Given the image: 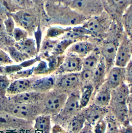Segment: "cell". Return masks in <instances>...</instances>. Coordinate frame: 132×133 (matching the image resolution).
<instances>
[{"instance_id": "obj_31", "label": "cell", "mask_w": 132, "mask_h": 133, "mask_svg": "<svg viewBox=\"0 0 132 133\" xmlns=\"http://www.w3.org/2000/svg\"><path fill=\"white\" fill-rule=\"evenodd\" d=\"M6 10V8L4 3L1 1H0V11H5Z\"/></svg>"}, {"instance_id": "obj_4", "label": "cell", "mask_w": 132, "mask_h": 133, "mask_svg": "<svg viewBox=\"0 0 132 133\" xmlns=\"http://www.w3.org/2000/svg\"><path fill=\"white\" fill-rule=\"evenodd\" d=\"M123 68L114 67L110 71L108 82L110 87L115 88L120 85L124 78L125 73Z\"/></svg>"}, {"instance_id": "obj_11", "label": "cell", "mask_w": 132, "mask_h": 133, "mask_svg": "<svg viewBox=\"0 0 132 133\" xmlns=\"http://www.w3.org/2000/svg\"><path fill=\"white\" fill-rule=\"evenodd\" d=\"M54 80L51 77H47L37 81L34 87L40 90H46L51 88L54 84Z\"/></svg>"}, {"instance_id": "obj_6", "label": "cell", "mask_w": 132, "mask_h": 133, "mask_svg": "<svg viewBox=\"0 0 132 133\" xmlns=\"http://www.w3.org/2000/svg\"><path fill=\"white\" fill-rule=\"evenodd\" d=\"M79 81V77L76 74L70 73L62 76L59 79L58 84L62 88L70 89L76 86Z\"/></svg>"}, {"instance_id": "obj_23", "label": "cell", "mask_w": 132, "mask_h": 133, "mask_svg": "<svg viewBox=\"0 0 132 133\" xmlns=\"http://www.w3.org/2000/svg\"><path fill=\"white\" fill-rule=\"evenodd\" d=\"M11 61L8 55L0 50V64H5L11 63Z\"/></svg>"}, {"instance_id": "obj_26", "label": "cell", "mask_w": 132, "mask_h": 133, "mask_svg": "<svg viewBox=\"0 0 132 133\" xmlns=\"http://www.w3.org/2000/svg\"><path fill=\"white\" fill-rule=\"evenodd\" d=\"M105 125L103 123L100 122L96 127V133H103L105 129Z\"/></svg>"}, {"instance_id": "obj_7", "label": "cell", "mask_w": 132, "mask_h": 133, "mask_svg": "<svg viewBox=\"0 0 132 133\" xmlns=\"http://www.w3.org/2000/svg\"><path fill=\"white\" fill-rule=\"evenodd\" d=\"M34 110L35 108L31 104L17 103L12 109L14 114L22 117H27L32 115Z\"/></svg>"}, {"instance_id": "obj_25", "label": "cell", "mask_w": 132, "mask_h": 133, "mask_svg": "<svg viewBox=\"0 0 132 133\" xmlns=\"http://www.w3.org/2000/svg\"><path fill=\"white\" fill-rule=\"evenodd\" d=\"M132 66L131 62L130 63L127 67L126 70V76L128 81L132 83Z\"/></svg>"}, {"instance_id": "obj_22", "label": "cell", "mask_w": 132, "mask_h": 133, "mask_svg": "<svg viewBox=\"0 0 132 133\" xmlns=\"http://www.w3.org/2000/svg\"><path fill=\"white\" fill-rule=\"evenodd\" d=\"M93 74V71L84 70L81 73V77L84 82H88L92 78Z\"/></svg>"}, {"instance_id": "obj_21", "label": "cell", "mask_w": 132, "mask_h": 133, "mask_svg": "<svg viewBox=\"0 0 132 133\" xmlns=\"http://www.w3.org/2000/svg\"><path fill=\"white\" fill-rule=\"evenodd\" d=\"M87 28L91 31L97 32L101 29V26L98 21L93 19L89 21L87 24Z\"/></svg>"}, {"instance_id": "obj_19", "label": "cell", "mask_w": 132, "mask_h": 133, "mask_svg": "<svg viewBox=\"0 0 132 133\" xmlns=\"http://www.w3.org/2000/svg\"><path fill=\"white\" fill-rule=\"evenodd\" d=\"M10 84L9 80L5 76L0 75V95L4 96Z\"/></svg>"}, {"instance_id": "obj_27", "label": "cell", "mask_w": 132, "mask_h": 133, "mask_svg": "<svg viewBox=\"0 0 132 133\" xmlns=\"http://www.w3.org/2000/svg\"><path fill=\"white\" fill-rule=\"evenodd\" d=\"M52 133H66L65 131L60 127L56 125L52 128Z\"/></svg>"}, {"instance_id": "obj_18", "label": "cell", "mask_w": 132, "mask_h": 133, "mask_svg": "<svg viewBox=\"0 0 132 133\" xmlns=\"http://www.w3.org/2000/svg\"><path fill=\"white\" fill-rule=\"evenodd\" d=\"M92 88L91 87L88 86L82 93L80 101V105L82 106H85L88 103L92 92Z\"/></svg>"}, {"instance_id": "obj_12", "label": "cell", "mask_w": 132, "mask_h": 133, "mask_svg": "<svg viewBox=\"0 0 132 133\" xmlns=\"http://www.w3.org/2000/svg\"><path fill=\"white\" fill-rule=\"evenodd\" d=\"M50 126L49 118L46 116H41L36 119L35 127L36 129L46 133L49 131Z\"/></svg>"}, {"instance_id": "obj_20", "label": "cell", "mask_w": 132, "mask_h": 133, "mask_svg": "<svg viewBox=\"0 0 132 133\" xmlns=\"http://www.w3.org/2000/svg\"><path fill=\"white\" fill-rule=\"evenodd\" d=\"M74 52L80 55H84L87 53L88 51V46L83 42H79L75 44L72 47Z\"/></svg>"}, {"instance_id": "obj_13", "label": "cell", "mask_w": 132, "mask_h": 133, "mask_svg": "<svg viewBox=\"0 0 132 133\" xmlns=\"http://www.w3.org/2000/svg\"><path fill=\"white\" fill-rule=\"evenodd\" d=\"M105 65L104 63L98 64L96 68L93 72L92 78L94 82L98 84L103 81L105 76Z\"/></svg>"}, {"instance_id": "obj_8", "label": "cell", "mask_w": 132, "mask_h": 133, "mask_svg": "<svg viewBox=\"0 0 132 133\" xmlns=\"http://www.w3.org/2000/svg\"><path fill=\"white\" fill-rule=\"evenodd\" d=\"M80 101L78 97L73 95L67 98L64 107V112L68 114H72L78 110Z\"/></svg>"}, {"instance_id": "obj_24", "label": "cell", "mask_w": 132, "mask_h": 133, "mask_svg": "<svg viewBox=\"0 0 132 133\" xmlns=\"http://www.w3.org/2000/svg\"><path fill=\"white\" fill-rule=\"evenodd\" d=\"M100 115V113L98 110H93L89 114L88 119L90 122H94L98 119Z\"/></svg>"}, {"instance_id": "obj_32", "label": "cell", "mask_w": 132, "mask_h": 133, "mask_svg": "<svg viewBox=\"0 0 132 133\" xmlns=\"http://www.w3.org/2000/svg\"><path fill=\"white\" fill-rule=\"evenodd\" d=\"M4 29L3 24L1 21L0 20V34L3 32Z\"/></svg>"}, {"instance_id": "obj_30", "label": "cell", "mask_w": 132, "mask_h": 133, "mask_svg": "<svg viewBox=\"0 0 132 133\" xmlns=\"http://www.w3.org/2000/svg\"><path fill=\"white\" fill-rule=\"evenodd\" d=\"M80 133H92L91 131L88 127H84L80 131Z\"/></svg>"}, {"instance_id": "obj_9", "label": "cell", "mask_w": 132, "mask_h": 133, "mask_svg": "<svg viewBox=\"0 0 132 133\" xmlns=\"http://www.w3.org/2000/svg\"><path fill=\"white\" fill-rule=\"evenodd\" d=\"M36 93L31 92H25L15 95L13 99L17 103L31 104L38 98Z\"/></svg>"}, {"instance_id": "obj_29", "label": "cell", "mask_w": 132, "mask_h": 133, "mask_svg": "<svg viewBox=\"0 0 132 133\" xmlns=\"http://www.w3.org/2000/svg\"><path fill=\"white\" fill-rule=\"evenodd\" d=\"M22 35L21 30L17 29L14 31V35L15 37L17 39H18L21 37Z\"/></svg>"}, {"instance_id": "obj_14", "label": "cell", "mask_w": 132, "mask_h": 133, "mask_svg": "<svg viewBox=\"0 0 132 133\" xmlns=\"http://www.w3.org/2000/svg\"><path fill=\"white\" fill-rule=\"evenodd\" d=\"M111 97L110 93L106 90H102L98 92L95 98V104L99 106L107 104L109 102Z\"/></svg>"}, {"instance_id": "obj_1", "label": "cell", "mask_w": 132, "mask_h": 133, "mask_svg": "<svg viewBox=\"0 0 132 133\" xmlns=\"http://www.w3.org/2000/svg\"><path fill=\"white\" fill-rule=\"evenodd\" d=\"M67 98L63 94H51L44 99V104L49 110L56 112L59 111L64 107Z\"/></svg>"}, {"instance_id": "obj_15", "label": "cell", "mask_w": 132, "mask_h": 133, "mask_svg": "<svg viewBox=\"0 0 132 133\" xmlns=\"http://www.w3.org/2000/svg\"><path fill=\"white\" fill-rule=\"evenodd\" d=\"M102 52L106 61L109 62L113 60L116 54L115 46L111 43L108 44L105 46Z\"/></svg>"}, {"instance_id": "obj_10", "label": "cell", "mask_w": 132, "mask_h": 133, "mask_svg": "<svg viewBox=\"0 0 132 133\" xmlns=\"http://www.w3.org/2000/svg\"><path fill=\"white\" fill-rule=\"evenodd\" d=\"M115 56V65L118 67L123 68L128 63L130 55L127 50L122 48L118 50Z\"/></svg>"}, {"instance_id": "obj_5", "label": "cell", "mask_w": 132, "mask_h": 133, "mask_svg": "<svg viewBox=\"0 0 132 133\" xmlns=\"http://www.w3.org/2000/svg\"><path fill=\"white\" fill-rule=\"evenodd\" d=\"M82 65L80 60L76 58L70 57L66 58L61 64L60 70L66 72H72L79 70Z\"/></svg>"}, {"instance_id": "obj_3", "label": "cell", "mask_w": 132, "mask_h": 133, "mask_svg": "<svg viewBox=\"0 0 132 133\" xmlns=\"http://www.w3.org/2000/svg\"><path fill=\"white\" fill-rule=\"evenodd\" d=\"M30 85V81L28 79H18L10 84L7 91L10 94L16 95L26 91Z\"/></svg>"}, {"instance_id": "obj_28", "label": "cell", "mask_w": 132, "mask_h": 133, "mask_svg": "<svg viewBox=\"0 0 132 133\" xmlns=\"http://www.w3.org/2000/svg\"><path fill=\"white\" fill-rule=\"evenodd\" d=\"M113 1V3L118 7L123 6L127 2L126 0H115Z\"/></svg>"}, {"instance_id": "obj_17", "label": "cell", "mask_w": 132, "mask_h": 133, "mask_svg": "<svg viewBox=\"0 0 132 133\" xmlns=\"http://www.w3.org/2000/svg\"><path fill=\"white\" fill-rule=\"evenodd\" d=\"M83 120L78 118H75L72 120L68 126L69 131L73 133H76L80 131L83 126Z\"/></svg>"}, {"instance_id": "obj_2", "label": "cell", "mask_w": 132, "mask_h": 133, "mask_svg": "<svg viewBox=\"0 0 132 133\" xmlns=\"http://www.w3.org/2000/svg\"><path fill=\"white\" fill-rule=\"evenodd\" d=\"M73 4L76 8L87 14H96L100 12L102 9L101 3L98 1H75Z\"/></svg>"}, {"instance_id": "obj_16", "label": "cell", "mask_w": 132, "mask_h": 133, "mask_svg": "<svg viewBox=\"0 0 132 133\" xmlns=\"http://www.w3.org/2000/svg\"><path fill=\"white\" fill-rule=\"evenodd\" d=\"M98 64L97 59L94 57H89L84 59L82 65L84 70L93 71Z\"/></svg>"}]
</instances>
